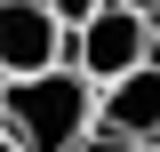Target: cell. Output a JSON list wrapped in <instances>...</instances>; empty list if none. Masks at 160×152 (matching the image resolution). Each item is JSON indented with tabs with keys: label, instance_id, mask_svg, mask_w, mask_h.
<instances>
[{
	"label": "cell",
	"instance_id": "cell-1",
	"mask_svg": "<svg viewBox=\"0 0 160 152\" xmlns=\"http://www.w3.org/2000/svg\"><path fill=\"white\" fill-rule=\"evenodd\" d=\"M88 120H96V80L80 72L72 56L0 80V128L16 136L24 152H80L88 144Z\"/></svg>",
	"mask_w": 160,
	"mask_h": 152
},
{
	"label": "cell",
	"instance_id": "cell-2",
	"mask_svg": "<svg viewBox=\"0 0 160 152\" xmlns=\"http://www.w3.org/2000/svg\"><path fill=\"white\" fill-rule=\"evenodd\" d=\"M88 136H96L104 152H144L160 144V48L144 64H128V72L96 80V120H88Z\"/></svg>",
	"mask_w": 160,
	"mask_h": 152
},
{
	"label": "cell",
	"instance_id": "cell-3",
	"mask_svg": "<svg viewBox=\"0 0 160 152\" xmlns=\"http://www.w3.org/2000/svg\"><path fill=\"white\" fill-rule=\"evenodd\" d=\"M152 48H160V32L136 16V8H128V0H104L96 16H80V24H72V64H80L88 80L128 72V64H144Z\"/></svg>",
	"mask_w": 160,
	"mask_h": 152
},
{
	"label": "cell",
	"instance_id": "cell-4",
	"mask_svg": "<svg viewBox=\"0 0 160 152\" xmlns=\"http://www.w3.org/2000/svg\"><path fill=\"white\" fill-rule=\"evenodd\" d=\"M72 56V24L48 0H0V72H40Z\"/></svg>",
	"mask_w": 160,
	"mask_h": 152
},
{
	"label": "cell",
	"instance_id": "cell-5",
	"mask_svg": "<svg viewBox=\"0 0 160 152\" xmlns=\"http://www.w3.org/2000/svg\"><path fill=\"white\" fill-rule=\"evenodd\" d=\"M48 8H56V16H64V24H80V16H96L104 0H48Z\"/></svg>",
	"mask_w": 160,
	"mask_h": 152
},
{
	"label": "cell",
	"instance_id": "cell-6",
	"mask_svg": "<svg viewBox=\"0 0 160 152\" xmlns=\"http://www.w3.org/2000/svg\"><path fill=\"white\" fill-rule=\"evenodd\" d=\"M128 8H136V16L152 24V32H160V0H128Z\"/></svg>",
	"mask_w": 160,
	"mask_h": 152
},
{
	"label": "cell",
	"instance_id": "cell-7",
	"mask_svg": "<svg viewBox=\"0 0 160 152\" xmlns=\"http://www.w3.org/2000/svg\"><path fill=\"white\" fill-rule=\"evenodd\" d=\"M0 152H24V144H16V136H8V128H0Z\"/></svg>",
	"mask_w": 160,
	"mask_h": 152
},
{
	"label": "cell",
	"instance_id": "cell-8",
	"mask_svg": "<svg viewBox=\"0 0 160 152\" xmlns=\"http://www.w3.org/2000/svg\"><path fill=\"white\" fill-rule=\"evenodd\" d=\"M144 152H160V144H144Z\"/></svg>",
	"mask_w": 160,
	"mask_h": 152
},
{
	"label": "cell",
	"instance_id": "cell-9",
	"mask_svg": "<svg viewBox=\"0 0 160 152\" xmlns=\"http://www.w3.org/2000/svg\"><path fill=\"white\" fill-rule=\"evenodd\" d=\"M0 80H8V72H0Z\"/></svg>",
	"mask_w": 160,
	"mask_h": 152
}]
</instances>
